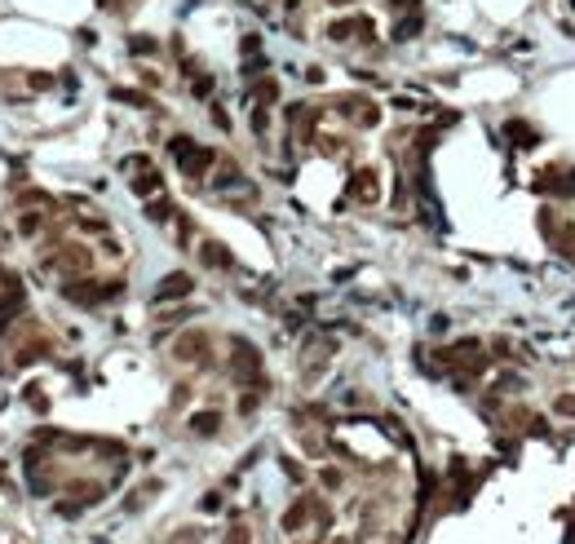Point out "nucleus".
Masks as SVG:
<instances>
[{"instance_id":"obj_14","label":"nucleus","mask_w":575,"mask_h":544,"mask_svg":"<svg viewBox=\"0 0 575 544\" xmlns=\"http://www.w3.org/2000/svg\"><path fill=\"white\" fill-rule=\"evenodd\" d=\"M226 544H253V531L239 522V514H235V522H230V531H226Z\"/></svg>"},{"instance_id":"obj_9","label":"nucleus","mask_w":575,"mask_h":544,"mask_svg":"<svg viewBox=\"0 0 575 544\" xmlns=\"http://www.w3.org/2000/svg\"><path fill=\"white\" fill-rule=\"evenodd\" d=\"M200 257H204L208 270H230V261H235V257H230V248H226V243H217V239H204V243H200Z\"/></svg>"},{"instance_id":"obj_2","label":"nucleus","mask_w":575,"mask_h":544,"mask_svg":"<svg viewBox=\"0 0 575 544\" xmlns=\"http://www.w3.org/2000/svg\"><path fill=\"white\" fill-rule=\"evenodd\" d=\"M190 292H195V279H190L186 270H173V274H164L159 284H155L151 296L164 306V301H182V296H190Z\"/></svg>"},{"instance_id":"obj_1","label":"nucleus","mask_w":575,"mask_h":544,"mask_svg":"<svg viewBox=\"0 0 575 544\" xmlns=\"http://www.w3.org/2000/svg\"><path fill=\"white\" fill-rule=\"evenodd\" d=\"M230 368H235L239 385H266V376H261V354L253 350V341H243V337L230 341Z\"/></svg>"},{"instance_id":"obj_7","label":"nucleus","mask_w":575,"mask_h":544,"mask_svg":"<svg viewBox=\"0 0 575 544\" xmlns=\"http://www.w3.org/2000/svg\"><path fill=\"white\" fill-rule=\"evenodd\" d=\"M177 358H195V363H208V337L204 332H186L182 341L173 345Z\"/></svg>"},{"instance_id":"obj_21","label":"nucleus","mask_w":575,"mask_h":544,"mask_svg":"<svg viewBox=\"0 0 575 544\" xmlns=\"http://www.w3.org/2000/svg\"><path fill=\"white\" fill-rule=\"evenodd\" d=\"M509 138H514V142H535V133L522 120H509Z\"/></svg>"},{"instance_id":"obj_25","label":"nucleus","mask_w":575,"mask_h":544,"mask_svg":"<svg viewBox=\"0 0 575 544\" xmlns=\"http://www.w3.org/2000/svg\"><path fill=\"white\" fill-rule=\"evenodd\" d=\"M200 509H204V514H217V509H222V491H208V496L200 500Z\"/></svg>"},{"instance_id":"obj_15","label":"nucleus","mask_w":575,"mask_h":544,"mask_svg":"<svg viewBox=\"0 0 575 544\" xmlns=\"http://www.w3.org/2000/svg\"><path fill=\"white\" fill-rule=\"evenodd\" d=\"M253 93H257V102H261V107H270L274 97H279V85H274V80H257V89H253Z\"/></svg>"},{"instance_id":"obj_26","label":"nucleus","mask_w":575,"mask_h":544,"mask_svg":"<svg viewBox=\"0 0 575 544\" xmlns=\"http://www.w3.org/2000/svg\"><path fill=\"white\" fill-rule=\"evenodd\" d=\"M284 469H288V478H292V483H305V469L297 465V460H288V456H284Z\"/></svg>"},{"instance_id":"obj_17","label":"nucleus","mask_w":575,"mask_h":544,"mask_svg":"<svg viewBox=\"0 0 575 544\" xmlns=\"http://www.w3.org/2000/svg\"><path fill=\"white\" fill-rule=\"evenodd\" d=\"M40 222H44L40 212H23V217H18V235H27V239L40 235Z\"/></svg>"},{"instance_id":"obj_20","label":"nucleus","mask_w":575,"mask_h":544,"mask_svg":"<svg viewBox=\"0 0 575 544\" xmlns=\"http://www.w3.org/2000/svg\"><path fill=\"white\" fill-rule=\"evenodd\" d=\"M23 394H27V403H31V407H36V411H49V403H44V389H40L36 381H31V385H27Z\"/></svg>"},{"instance_id":"obj_23","label":"nucleus","mask_w":575,"mask_h":544,"mask_svg":"<svg viewBox=\"0 0 575 544\" xmlns=\"http://www.w3.org/2000/svg\"><path fill=\"white\" fill-rule=\"evenodd\" d=\"M115 102H128V107H146V97L142 93H128V89H111Z\"/></svg>"},{"instance_id":"obj_13","label":"nucleus","mask_w":575,"mask_h":544,"mask_svg":"<svg viewBox=\"0 0 575 544\" xmlns=\"http://www.w3.org/2000/svg\"><path fill=\"white\" fill-rule=\"evenodd\" d=\"M420 27H425L420 9H412L407 18H399V23H394V40H412V36H420Z\"/></svg>"},{"instance_id":"obj_4","label":"nucleus","mask_w":575,"mask_h":544,"mask_svg":"<svg viewBox=\"0 0 575 544\" xmlns=\"http://www.w3.org/2000/svg\"><path fill=\"white\" fill-rule=\"evenodd\" d=\"M327 36L332 40H350V36L372 40V18L368 13H358V18H337V23H327Z\"/></svg>"},{"instance_id":"obj_6","label":"nucleus","mask_w":575,"mask_h":544,"mask_svg":"<svg viewBox=\"0 0 575 544\" xmlns=\"http://www.w3.org/2000/svg\"><path fill=\"white\" fill-rule=\"evenodd\" d=\"M376 186H381V177H376L372 169H358V173L350 177V200L372 204V200H376Z\"/></svg>"},{"instance_id":"obj_22","label":"nucleus","mask_w":575,"mask_h":544,"mask_svg":"<svg viewBox=\"0 0 575 544\" xmlns=\"http://www.w3.org/2000/svg\"><path fill=\"white\" fill-rule=\"evenodd\" d=\"M553 411H557V416H571V421H575V394H557Z\"/></svg>"},{"instance_id":"obj_18","label":"nucleus","mask_w":575,"mask_h":544,"mask_svg":"<svg viewBox=\"0 0 575 544\" xmlns=\"http://www.w3.org/2000/svg\"><path fill=\"white\" fill-rule=\"evenodd\" d=\"M319 483H323V487H327V491H337V487H341V483H345V473H341V469H337V465H327V469H319Z\"/></svg>"},{"instance_id":"obj_10","label":"nucleus","mask_w":575,"mask_h":544,"mask_svg":"<svg viewBox=\"0 0 575 544\" xmlns=\"http://www.w3.org/2000/svg\"><path fill=\"white\" fill-rule=\"evenodd\" d=\"M217 430H222V411H195V416H190V434L212 438Z\"/></svg>"},{"instance_id":"obj_11","label":"nucleus","mask_w":575,"mask_h":544,"mask_svg":"<svg viewBox=\"0 0 575 544\" xmlns=\"http://www.w3.org/2000/svg\"><path fill=\"white\" fill-rule=\"evenodd\" d=\"M159 191H164V177L155 169H146V173L133 177V195H142V200H151V195H159Z\"/></svg>"},{"instance_id":"obj_30","label":"nucleus","mask_w":575,"mask_h":544,"mask_svg":"<svg viewBox=\"0 0 575 544\" xmlns=\"http://www.w3.org/2000/svg\"><path fill=\"white\" fill-rule=\"evenodd\" d=\"M332 5H350V0H332Z\"/></svg>"},{"instance_id":"obj_12","label":"nucleus","mask_w":575,"mask_h":544,"mask_svg":"<svg viewBox=\"0 0 575 544\" xmlns=\"http://www.w3.org/2000/svg\"><path fill=\"white\" fill-rule=\"evenodd\" d=\"M305 522H310V496H301V500H297V504H292L288 514H284V531L292 536V531H301Z\"/></svg>"},{"instance_id":"obj_29","label":"nucleus","mask_w":575,"mask_h":544,"mask_svg":"<svg viewBox=\"0 0 575 544\" xmlns=\"http://www.w3.org/2000/svg\"><path fill=\"white\" fill-rule=\"evenodd\" d=\"M389 5H394V9H403V5H407V13H412V9H420V0H389Z\"/></svg>"},{"instance_id":"obj_16","label":"nucleus","mask_w":575,"mask_h":544,"mask_svg":"<svg viewBox=\"0 0 575 544\" xmlns=\"http://www.w3.org/2000/svg\"><path fill=\"white\" fill-rule=\"evenodd\" d=\"M146 217H151V222H169L173 217V204L169 200H151V204H146Z\"/></svg>"},{"instance_id":"obj_8","label":"nucleus","mask_w":575,"mask_h":544,"mask_svg":"<svg viewBox=\"0 0 575 544\" xmlns=\"http://www.w3.org/2000/svg\"><path fill=\"white\" fill-rule=\"evenodd\" d=\"M177 164H182L186 177H204L212 164H217V151H208V146H195V151H190L186 159H177Z\"/></svg>"},{"instance_id":"obj_27","label":"nucleus","mask_w":575,"mask_h":544,"mask_svg":"<svg viewBox=\"0 0 575 544\" xmlns=\"http://www.w3.org/2000/svg\"><path fill=\"white\" fill-rule=\"evenodd\" d=\"M257 403H261V399H257V394L248 389V394H243V399H239V411H243V416H253V411H257Z\"/></svg>"},{"instance_id":"obj_19","label":"nucleus","mask_w":575,"mask_h":544,"mask_svg":"<svg viewBox=\"0 0 575 544\" xmlns=\"http://www.w3.org/2000/svg\"><path fill=\"white\" fill-rule=\"evenodd\" d=\"M128 44H133V54H138V58H151L155 49H159V44L151 40V36H133V40H128Z\"/></svg>"},{"instance_id":"obj_28","label":"nucleus","mask_w":575,"mask_h":544,"mask_svg":"<svg viewBox=\"0 0 575 544\" xmlns=\"http://www.w3.org/2000/svg\"><path fill=\"white\" fill-rule=\"evenodd\" d=\"M212 124H217V128H230V120H226V111H222V107H212Z\"/></svg>"},{"instance_id":"obj_24","label":"nucleus","mask_w":575,"mask_h":544,"mask_svg":"<svg viewBox=\"0 0 575 544\" xmlns=\"http://www.w3.org/2000/svg\"><path fill=\"white\" fill-rule=\"evenodd\" d=\"M266 128H270V115H266V107H257V111H253V133L261 138Z\"/></svg>"},{"instance_id":"obj_3","label":"nucleus","mask_w":575,"mask_h":544,"mask_svg":"<svg viewBox=\"0 0 575 544\" xmlns=\"http://www.w3.org/2000/svg\"><path fill=\"white\" fill-rule=\"evenodd\" d=\"M535 191H545V195H575V169H557V164H549V169L535 177Z\"/></svg>"},{"instance_id":"obj_5","label":"nucleus","mask_w":575,"mask_h":544,"mask_svg":"<svg viewBox=\"0 0 575 544\" xmlns=\"http://www.w3.org/2000/svg\"><path fill=\"white\" fill-rule=\"evenodd\" d=\"M337 111H341V115H354V124H363V128H372L376 120H381V111H376L368 97H341Z\"/></svg>"}]
</instances>
